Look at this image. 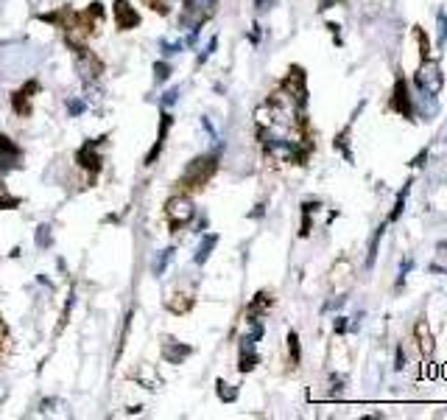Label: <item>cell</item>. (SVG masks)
<instances>
[{
	"instance_id": "6da1fadb",
	"label": "cell",
	"mask_w": 447,
	"mask_h": 420,
	"mask_svg": "<svg viewBox=\"0 0 447 420\" xmlns=\"http://www.w3.org/2000/svg\"><path fill=\"white\" fill-rule=\"evenodd\" d=\"M219 171V157L207 154V157H199L193 160L184 174H182V188H202L204 183H210V177Z\"/></svg>"
},
{
	"instance_id": "7a4b0ae2",
	"label": "cell",
	"mask_w": 447,
	"mask_h": 420,
	"mask_svg": "<svg viewBox=\"0 0 447 420\" xmlns=\"http://www.w3.org/2000/svg\"><path fill=\"white\" fill-rule=\"evenodd\" d=\"M414 82H416V87H419V93L422 95H434V98H436V95L442 93V87H445V76H442L439 62L422 59V68L416 70Z\"/></svg>"
},
{
	"instance_id": "3957f363",
	"label": "cell",
	"mask_w": 447,
	"mask_h": 420,
	"mask_svg": "<svg viewBox=\"0 0 447 420\" xmlns=\"http://www.w3.org/2000/svg\"><path fill=\"white\" fill-rule=\"evenodd\" d=\"M216 11V0H184V14H182V26H202L204 20H210Z\"/></svg>"
},
{
	"instance_id": "277c9868",
	"label": "cell",
	"mask_w": 447,
	"mask_h": 420,
	"mask_svg": "<svg viewBox=\"0 0 447 420\" xmlns=\"http://www.w3.org/2000/svg\"><path fill=\"white\" fill-rule=\"evenodd\" d=\"M165 210H168V219H171V225H174V227H182V225H187V222H190V219L196 216L193 199H187V196H182V193L168 199Z\"/></svg>"
},
{
	"instance_id": "5b68a950",
	"label": "cell",
	"mask_w": 447,
	"mask_h": 420,
	"mask_svg": "<svg viewBox=\"0 0 447 420\" xmlns=\"http://www.w3.org/2000/svg\"><path fill=\"white\" fill-rule=\"evenodd\" d=\"M76 50V62H79V70H82V76H84V82H95L101 73H104V65H101V59L89 50V48L79 45L73 48Z\"/></svg>"
},
{
	"instance_id": "8992f818",
	"label": "cell",
	"mask_w": 447,
	"mask_h": 420,
	"mask_svg": "<svg viewBox=\"0 0 447 420\" xmlns=\"http://www.w3.org/2000/svg\"><path fill=\"white\" fill-rule=\"evenodd\" d=\"M282 93L291 95L299 107L308 104V87H305V73H302V68H291L288 79L282 82Z\"/></svg>"
},
{
	"instance_id": "52a82bcc",
	"label": "cell",
	"mask_w": 447,
	"mask_h": 420,
	"mask_svg": "<svg viewBox=\"0 0 447 420\" xmlns=\"http://www.w3.org/2000/svg\"><path fill=\"white\" fill-rule=\"evenodd\" d=\"M101 140L104 138H95V140H89V143H84V146L79 149V154H76L79 166H84V168L92 171V174H98V171H101V154H98Z\"/></svg>"
},
{
	"instance_id": "ba28073f",
	"label": "cell",
	"mask_w": 447,
	"mask_h": 420,
	"mask_svg": "<svg viewBox=\"0 0 447 420\" xmlns=\"http://www.w3.org/2000/svg\"><path fill=\"white\" fill-rule=\"evenodd\" d=\"M115 20H118V28H134L140 26V14L129 0H115Z\"/></svg>"
},
{
	"instance_id": "9c48e42d",
	"label": "cell",
	"mask_w": 447,
	"mask_h": 420,
	"mask_svg": "<svg viewBox=\"0 0 447 420\" xmlns=\"http://www.w3.org/2000/svg\"><path fill=\"white\" fill-rule=\"evenodd\" d=\"M392 107L400 112L402 118H411L414 115V101L408 95V87H405V79H397L394 85V95H392Z\"/></svg>"
},
{
	"instance_id": "30bf717a",
	"label": "cell",
	"mask_w": 447,
	"mask_h": 420,
	"mask_svg": "<svg viewBox=\"0 0 447 420\" xmlns=\"http://www.w3.org/2000/svg\"><path fill=\"white\" fill-rule=\"evenodd\" d=\"M17 166H20V149L6 135H0V171H11Z\"/></svg>"
},
{
	"instance_id": "8fae6325",
	"label": "cell",
	"mask_w": 447,
	"mask_h": 420,
	"mask_svg": "<svg viewBox=\"0 0 447 420\" xmlns=\"http://www.w3.org/2000/svg\"><path fill=\"white\" fill-rule=\"evenodd\" d=\"M190 353H193V348H190V345H182L177 339H165V345H162V356H165L171 365H182Z\"/></svg>"
},
{
	"instance_id": "7c38bea8",
	"label": "cell",
	"mask_w": 447,
	"mask_h": 420,
	"mask_svg": "<svg viewBox=\"0 0 447 420\" xmlns=\"http://www.w3.org/2000/svg\"><path fill=\"white\" fill-rule=\"evenodd\" d=\"M255 365H258L255 339H252V336H243V339H241V362H238V367H241L243 373H249V370H255Z\"/></svg>"
},
{
	"instance_id": "4fadbf2b",
	"label": "cell",
	"mask_w": 447,
	"mask_h": 420,
	"mask_svg": "<svg viewBox=\"0 0 447 420\" xmlns=\"http://www.w3.org/2000/svg\"><path fill=\"white\" fill-rule=\"evenodd\" d=\"M31 93H40V85H37V82H28L23 90H17V93L11 95V104H14V109H17L20 115H28V112H31V107H28Z\"/></svg>"
},
{
	"instance_id": "5bb4252c",
	"label": "cell",
	"mask_w": 447,
	"mask_h": 420,
	"mask_svg": "<svg viewBox=\"0 0 447 420\" xmlns=\"http://www.w3.org/2000/svg\"><path fill=\"white\" fill-rule=\"evenodd\" d=\"M165 308L171 311V314H187L190 308H193V297L190 294H171L168 300H165Z\"/></svg>"
},
{
	"instance_id": "9a60e30c",
	"label": "cell",
	"mask_w": 447,
	"mask_h": 420,
	"mask_svg": "<svg viewBox=\"0 0 447 420\" xmlns=\"http://www.w3.org/2000/svg\"><path fill=\"white\" fill-rule=\"evenodd\" d=\"M168 126H171V115H168V112H162V124H160V135H157V143H154L151 154L145 157V163H148V166H151V163L157 160V154L162 151V143H165V135H168Z\"/></svg>"
},
{
	"instance_id": "2e32d148",
	"label": "cell",
	"mask_w": 447,
	"mask_h": 420,
	"mask_svg": "<svg viewBox=\"0 0 447 420\" xmlns=\"http://www.w3.org/2000/svg\"><path fill=\"white\" fill-rule=\"evenodd\" d=\"M416 339H419V348H422V353H434V339H431V330L425 323H416Z\"/></svg>"
},
{
	"instance_id": "e0dca14e",
	"label": "cell",
	"mask_w": 447,
	"mask_h": 420,
	"mask_svg": "<svg viewBox=\"0 0 447 420\" xmlns=\"http://www.w3.org/2000/svg\"><path fill=\"white\" fill-rule=\"evenodd\" d=\"M216 244H219V235H207V238L202 241V247H199V252H196V264H204V261L210 258V252L216 249Z\"/></svg>"
},
{
	"instance_id": "ac0fdd59",
	"label": "cell",
	"mask_w": 447,
	"mask_h": 420,
	"mask_svg": "<svg viewBox=\"0 0 447 420\" xmlns=\"http://www.w3.org/2000/svg\"><path fill=\"white\" fill-rule=\"evenodd\" d=\"M216 389H219V398L226 401V404L238 398V387H232V384H226V381H219V384H216Z\"/></svg>"
},
{
	"instance_id": "d6986e66",
	"label": "cell",
	"mask_w": 447,
	"mask_h": 420,
	"mask_svg": "<svg viewBox=\"0 0 447 420\" xmlns=\"http://www.w3.org/2000/svg\"><path fill=\"white\" fill-rule=\"evenodd\" d=\"M268 306H271V297H268L266 291H260V294H258V297H255V303H252V308H249V314H252V317H255V314H258V311H260V314H263V311H266Z\"/></svg>"
},
{
	"instance_id": "ffe728a7",
	"label": "cell",
	"mask_w": 447,
	"mask_h": 420,
	"mask_svg": "<svg viewBox=\"0 0 447 420\" xmlns=\"http://www.w3.org/2000/svg\"><path fill=\"white\" fill-rule=\"evenodd\" d=\"M171 258H174V249H162L160 258L154 261V275H162V272H165V264H168Z\"/></svg>"
},
{
	"instance_id": "44dd1931",
	"label": "cell",
	"mask_w": 447,
	"mask_h": 420,
	"mask_svg": "<svg viewBox=\"0 0 447 420\" xmlns=\"http://www.w3.org/2000/svg\"><path fill=\"white\" fill-rule=\"evenodd\" d=\"M288 350H291V362L297 365L299 362V336L297 333H288Z\"/></svg>"
},
{
	"instance_id": "7402d4cb",
	"label": "cell",
	"mask_w": 447,
	"mask_h": 420,
	"mask_svg": "<svg viewBox=\"0 0 447 420\" xmlns=\"http://www.w3.org/2000/svg\"><path fill=\"white\" fill-rule=\"evenodd\" d=\"M405 193H408V188H402V193H400V199H397V205H394V210H392V222H397L400 219V213H402V208H405Z\"/></svg>"
},
{
	"instance_id": "603a6c76",
	"label": "cell",
	"mask_w": 447,
	"mask_h": 420,
	"mask_svg": "<svg viewBox=\"0 0 447 420\" xmlns=\"http://www.w3.org/2000/svg\"><path fill=\"white\" fill-rule=\"evenodd\" d=\"M168 73H171V68H168L165 62H157V65H154V76H157V82H165Z\"/></svg>"
},
{
	"instance_id": "cb8c5ba5",
	"label": "cell",
	"mask_w": 447,
	"mask_h": 420,
	"mask_svg": "<svg viewBox=\"0 0 447 420\" xmlns=\"http://www.w3.org/2000/svg\"><path fill=\"white\" fill-rule=\"evenodd\" d=\"M37 244H40V247H48V244H50V227H48V225H43V227L37 230Z\"/></svg>"
},
{
	"instance_id": "d4e9b609",
	"label": "cell",
	"mask_w": 447,
	"mask_h": 420,
	"mask_svg": "<svg viewBox=\"0 0 447 420\" xmlns=\"http://www.w3.org/2000/svg\"><path fill=\"white\" fill-rule=\"evenodd\" d=\"M439 40H442V43L447 40V14L445 11H439Z\"/></svg>"
},
{
	"instance_id": "484cf974",
	"label": "cell",
	"mask_w": 447,
	"mask_h": 420,
	"mask_svg": "<svg viewBox=\"0 0 447 420\" xmlns=\"http://www.w3.org/2000/svg\"><path fill=\"white\" fill-rule=\"evenodd\" d=\"M216 45H219V40H216V37H213V40H210V43H207V48H204V50H202V56H199V62H204V59H207V56H210V53H213V50H216Z\"/></svg>"
},
{
	"instance_id": "4316f807",
	"label": "cell",
	"mask_w": 447,
	"mask_h": 420,
	"mask_svg": "<svg viewBox=\"0 0 447 420\" xmlns=\"http://www.w3.org/2000/svg\"><path fill=\"white\" fill-rule=\"evenodd\" d=\"M177 98H179V87H174V90H168V93L162 95V104L168 107V104H177Z\"/></svg>"
},
{
	"instance_id": "83f0119b",
	"label": "cell",
	"mask_w": 447,
	"mask_h": 420,
	"mask_svg": "<svg viewBox=\"0 0 447 420\" xmlns=\"http://www.w3.org/2000/svg\"><path fill=\"white\" fill-rule=\"evenodd\" d=\"M79 112H84V104L82 101H70V115H79Z\"/></svg>"
},
{
	"instance_id": "f1b7e54d",
	"label": "cell",
	"mask_w": 447,
	"mask_h": 420,
	"mask_svg": "<svg viewBox=\"0 0 447 420\" xmlns=\"http://www.w3.org/2000/svg\"><path fill=\"white\" fill-rule=\"evenodd\" d=\"M255 3H258V9H271L274 0H255Z\"/></svg>"
},
{
	"instance_id": "f546056e",
	"label": "cell",
	"mask_w": 447,
	"mask_h": 420,
	"mask_svg": "<svg viewBox=\"0 0 447 420\" xmlns=\"http://www.w3.org/2000/svg\"><path fill=\"white\" fill-rule=\"evenodd\" d=\"M336 330L341 333V330H347V323H344V317H338V323H336Z\"/></svg>"
},
{
	"instance_id": "4dcf8cb0",
	"label": "cell",
	"mask_w": 447,
	"mask_h": 420,
	"mask_svg": "<svg viewBox=\"0 0 447 420\" xmlns=\"http://www.w3.org/2000/svg\"><path fill=\"white\" fill-rule=\"evenodd\" d=\"M3 339H6V325H3V320H0V345H3Z\"/></svg>"
},
{
	"instance_id": "1f68e13d",
	"label": "cell",
	"mask_w": 447,
	"mask_h": 420,
	"mask_svg": "<svg viewBox=\"0 0 447 420\" xmlns=\"http://www.w3.org/2000/svg\"><path fill=\"white\" fill-rule=\"evenodd\" d=\"M321 3H330V0H321Z\"/></svg>"
}]
</instances>
